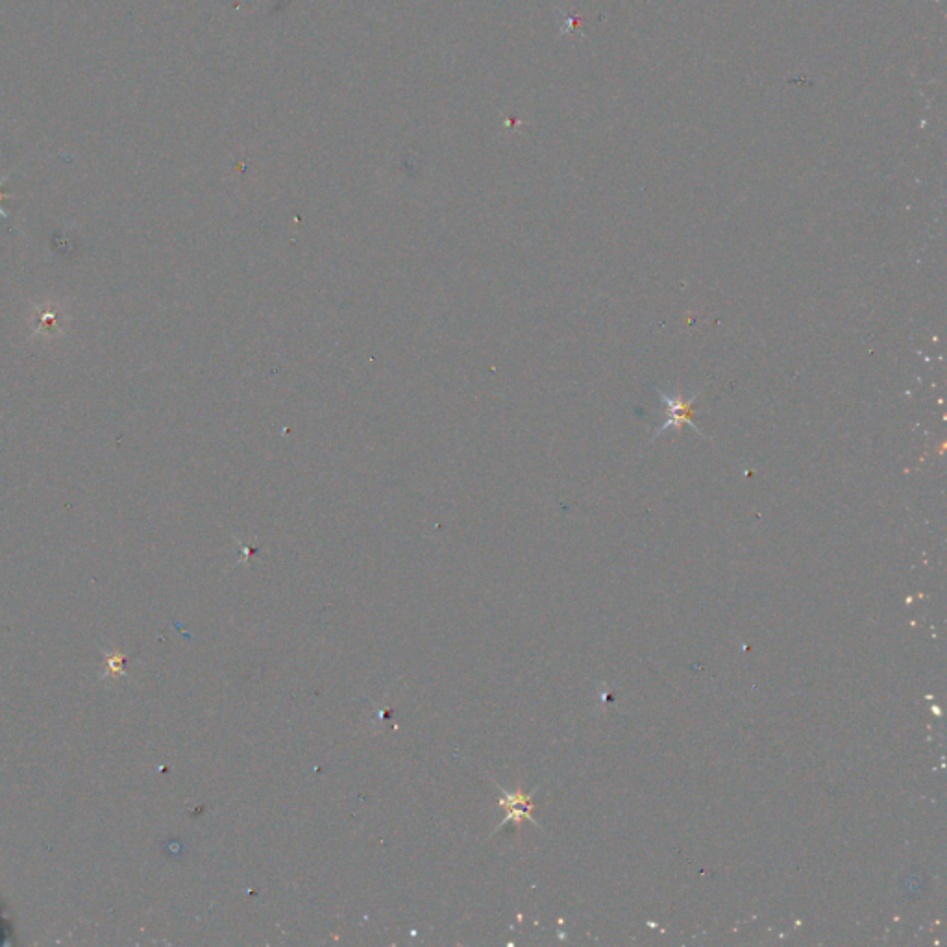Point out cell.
Returning a JSON list of instances; mask_svg holds the SVG:
<instances>
[{
    "label": "cell",
    "instance_id": "cell-1",
    "mask_svg": "<svg viewBox=\"0 0 947 947\" xmlns=\"http://www.w3.org/2000/svg\"><path fill=\"white\" fill-rule=\"evenodd\" d=\"M700 394H694L690 398H683V396H668V394L659 391V398L663 402L666 411L665 424L657 430L655 437H659L663 431L670 430V428H681L683 424H689L692 430L698 431L700 435H703L702 431L698 430L696 422H692V409H694V402Z\"/></svg>",
    "mask_w": 947,
    "mask_h": 947
},
{
    "label": "cell",
    "instance_id": "cell-2",
    "mask_svg": "<svg viewBox=\"0 0 947 947\" xmlns=\"http://www.w3.org/2000/svg\"><path fill=\"white\" fill-rule=\"evenodd\" d=\"M32 328L36 335H62L67 326V315L62 308H36L32 313Z\"/></svg>",
    "mask_w": 947,
    "mask_h": 947
},
{
    "label": "cell",
    "instance_id": "cell-3",
    "mask_svg": "<svg viewBox=\"0 0 947 947\" xmlns=\"http://www.w3.org/2000/svg\"><path fill=\"white\" fill-rule=\"evenodd\" d=\"M10 942H12V931H10L8 923L4 922V918L0 916V946L10 944Z\"/></svg>",
    "mask_w": 947,
    "mask_h": 947
},
{
    "label": "cell",
    "instance_id": "cell-4",
    "mask_svg": "<svg viewBox=\"0 0 947 947\" xmlns=\"http://www.w3.org/2000/svg\"><path fill=\"white\" fill-rule=\"evenodd\" d=\"M6 180H8V176L0 178V217H2V219H6V221H10V215H8V211L2 208V200H6V198H12V195H8V193H2V185H4Z\"/></svg>",
    "mask_w": 947,
    "mask_h": 947
}]
</instances>
